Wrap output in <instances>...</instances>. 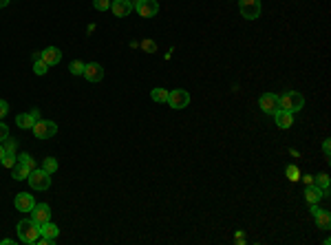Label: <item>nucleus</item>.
<instances>
[{
	"instance_id": "7ed1b4c3",
	"label": "nucleus",
	"mask_w": 331,
	"mask_h": 245,
	"mask_svg": "<svg viewBox=\"0 0 331 245\" xmlns=\"http://www.w3.org/2000/svg\"><path fill=\"white\" fill-rule=\"evenodd\" d=\"M27 181H29V186L34 188V190H49V188H51V175L42 168H35L29 173Z\"/></svg>"
},
{
	"instance_id": "dca6fc26",
	"label": "nucleus",
	"mask_w": 331,
	"mask_h": 245,
	"mask_svg": "<svg viewBox=\"0 0 331 245\" xmlns=\"http://www.w3.org/2000/svg\"><path fill=\"white\" fill-rule=\"evenodd\" d=\"M322 197H325V192H322L316 183H309V186L305 188V199H307L309 203H318Z\"/></svg>"
},
{
	"instance_id": "20e7f679",
	"label": "nucleus",
	"mask_w": 331,
	"mask_h": 245,
	"mask_svg": "<svg viewBox=\"0 0 331 245\" xmlns=\"http://www.w3.org/2000/svg\"><path fill=\"white\" fill-rule=\"evenodd\" d=\"M31 130H34V135L38 140H51L53 135L58 133V124L51 120H38Z\"/></svg>"
},
{
	"instance_id": "ddd939ff",
	"label": "nucleus",
	"mask_w": 331,
	"mask_h": 245,
	"mask_svg": "<svg viewBox=\"0 0 331 245\" xmlns=\"http://www.w3.org/2000/svg\"><path fill=\"white\" fill-rule=\"evenodd\" d=\"M110 9H113V14H115L117 18H126V16L135 9V5H133V0H113V2H110Z\"/></svg>"
},
{
	"instance_id": "9d476101",
	"label": "nucleus",
	"mask_w": 331,
	"mask_h": 245,
	"mask_svg": "<svg viewBox=\"0 0 331 245\" xmlns=\"http://www.w3.org/2000/svg\"><path fill=\"white\" fill-rule=\"evenodd\" d=\"M82 75L87 77L88 82H102L104 80V67L97 62H88V64H84V73H82Z\"/></svg>"
},
{
	"instance_id": "6ab92c4d",
	"label": "nucleus",
	"mask_w": 331,
	"mask_h": 245,
	"mask_svg": "<svg viewBox=\"0 0 331 245\" xmlns=\"http://www.w3.org/2000/svg\"><path fill=\"white\" fill-rule=\"evenodd\" d=\"M40 234H42V236H51V239H58L60 230H58V226H55V223L47 221V223H42V226H40Z\"/></svg>"
},
{
	"instance_id": "4468645a",
	"label": "nucleus",
	"mask_w": 331,
	"mask_h": 245,
	"mask_svg": "<svg viewBox=\"0 0 331 245\" xmlns=\"http://www.w3.org/2000/svg\"><path fill=\"white\" fill-rule=\"evenodd\" d=\"M40 58H42L49 67H53V64H58L60 60H62V51H60L58 47H47L44 51H40Z\"/></svg>"
},
{
	"instance_id": "a878e982",
	"label": "nucleus",
	"mask_w": 331,
	"mask_h": 245,
	"mask_svg": "<svg viewBox=\"0 0 331 245\" xmlns=\"http://www.w3.org/2000/svg\"><path fill=\"white\" fill-rule=\"evenodd\" d=\"M16 161H18V157H16V155H9V153H7L5 157L0 159V163H2L5 168H14V166H16Z\"/></svg>"
},
{
	"instance_id": "aec40b11",
	"label": "nucleus",
	"mask_w": 331,
	"mask_h": 245,
	"mask_svg": "<svg viewBox=\"0 0 331 245\" xmlns=\"http://www.w3.org/2000/svg\"><path fill=\"white\" fill-rule=\"evenodd\" d=\"M314 183H316L318 188H320L322 192H325V197H327V192H329V175H318V177H314Z\"/></svg>"
},
{
	"instance_id": "5701e85b",
	"label": "nucleus",
	"mask_w": 331,
	"mask_h": 245,
	"mask_svg": "<svg viewBox=\"0 0 331 245\" xmlns=\"http://www.w3.org/2000/svg\"><path fill=\"white\" fill-rule=\"evenodd\" d=\"M34 71H35V75H44V73L49 71V64L44 62L42 58H35L34 60Z\"/></svg>"
},
{
	"instance_id": "f704fd0d",
	"label": "nucleus",
	"mask_w": 331,
	"mask_h": 245,
	"mask_svg": "<svg viewBox=\"0 0 331 245\" xmlns=\"http://www.w3.org/2000/svg\"><path fill=\"white\" fill-rule=\"evenodd\" d=\"M31 115H34V120H35V122L40 120V111H38V108H35V111H31Z\"/></svg>"
},
{
	"instance_id": "6e6552de",
	"label": "nucleus",
	"mask_w": 331,
	"mask_h": 245,
	"mask_svg": "<svg viewBox=\"0 0 331 245\" xmlns=\"http://www.w3.org/2000/svg\"><path fill=\"white\" fill-rule=\"evenodd\" d=\"M259 106L265 115H274V113L279 111V95H274V93H263L261 100H259Z\"/></svg>"
},
{
	"instance_id": "0eeeda50",
	"label": "nucleus",
	"mask_w": 331,
	"mask_h": 245,
	"mask_svg": "<svg viewBox=\"0 0 331 245\" xmlns=\"http://www.w3.org/2000/svg\"><path fill=\"white\" fill-rule=\"evenodd\" d=\"M135 11L141 18H155L159 14V2L157 0H135Z\"/></svg>"
},
{
	"instance_id": "9b49d317",
	"label": "nucleus",
	"mask_w": 331,
	"mask_h": 245,
	"mask_svg": "<svg viewBox=\"0 0 331 245\" xmlns=\"http://www.w3.org/2000/svg\"><path fill=\"white\" fill-rule=\"evenodd\" d=\"M14 206L18 208V212H31V208L35 206V199L29 192H18L14 199Z\"/></svg>"
},
{
	"instance_id": "c85d7f7f",
	"label": "nucleus",
	"mask_w": 331,
	"mask_h": 245,
	"mask_svg": "<svg viewBox=\"0 0 331 245\" xmlns=\"http://www.w3.org/2000/svg\"><path fill=\"white\" fill-rule=\"evenodd\" d=\"M7 137H9V126L0 122V141H5Z\"/></svg>"
},
{
	"instance_id": "39448f33",
	"label": "nucleus",
	"mask_w": 331,
	"mask_h": 245,
	"mask_svg": "<svg viewBox=\"0 0 331 245\" xmlns=\"http://www.w3.org/2000/svg\"><path fill=\"white\" fill-rule=\"evenodd\" d=\"M168 106L170 108H174V111H181V108H186L188 104H190V93L183 91V88H174V91L168 93Z\"/></svg>"
},
{
	"instance_id": "72a5a7b5",
	"label": "nucleus",
	"mask_w": 331,
	"mask_h": 245,
	"mask_svg": "<svg viewBox=\"0 0 331 245\" xmlns=\"http://www.w3.org/2000/svg\"><path fill=\"white\" fill-rule=\"evenodd\" d=\"M302 181L309 186V183H314V177H312V175H305V177H302Z\"/></svg>"
},
{
	"instance_id": "e433bc0d",
	"label": "nucleus",
	"mask_w": 331,
	"mask_h": 245,
	"mask_svg": "<svg viewBox=\"0 0 331 245\" xmlns=\"http://www.w3.org/2000/svg\"><path fill=\"white\" fill-rule=\"evenodd\" d=\"M9 5V0H0V7H7Z\"/></svg>"
},
{
	"instance_id": "f03ea898",
	"label": "nucleus",
	"mask_w": 331,
	"mask_h": 245,
	"mask_svg": "<svg viewBox=\"0 0 331 245\" xmlns=\"http://www.w3.org/2000/svg\"><path fill=\"white\" fill-rule=\"evenodd\" d=\"M305 106V97L298 91H285L283 95H279V108L287 113H298Z\"/></svg>"
},
{
	"instance_id": "412c9836",
	"label": "nucleus",
	"mask_w": 331,
	"mask_h": 245,
	"mask_svg": "<svg viewBox=\"0 0 331 245\" xmlns=\"http://www.w3.org/2000/svg\"><path fill=\"white\" fill-rule=\"evenodd\" d=\"M42 170H47L49 175H53L55 170H58V159H55V157H47L42 161Z\"/></svg>"
},
{
	"instance_id": "473e14b6",
	"label": "nucleus",
	"mask_w": 331,
	"mask_h": 245,
	"mask_svg": "<svg viewBox=\"0 0 331 245\" xmlns=\"http://www.w3.org/2000/svg\"><path fill=\"white\" fill-rule=\"evenodd\" d=\"M322 150H325V157L329 159V155H331V141H329V140H325V144H322Z\"/></svg>"
},
{
	"instance_id": "f8f14e48",
	"label": "nucleus",
	"mask_w": 331,
	"mask_h": 245,
	"mask_svg": "<svg viewBox=\"0 0 331 245\" xmlns=\"http://www.w3.org/2000/svg\"><path fill=\"white\" fill-rule=\"evenodd\" d=\"M312 214H314V219H316V226L320 228V230H329V226H331L329 212L320 210V208H318V203H312Z\"/></svg>"
},
{
	"instance_id": "7c9ffc66",
	"label": "nucleus",
	"mask_w": 331,
	"mask_h": 245,
	"mask_svg": "<svg viewBox=\"0 0 331 245\" xmlns=\"http://www.w3.org/2000/svg\"><path fill=\"white\" fill-rule=\"evenodd\" d=\"M141 49H146V51L153 53V51H155V42H150V40H144V42H141Z\"/></svg>"
},
{
	"instance_id": "2f4dec72",
	"label": "nucleus",
	"mask_w": 331,
	"mask_h": 245,
	"mask_svg": "<svg viewBox=\"0 0 331 245\" xmlns=\"http://www.w3.org/2000/svg\"><path fill=\"white\" fill-rule=\"evenodd\" d=\"M287 175H289V179H292V181H296V179H298V170L294 168V166H289V168H287Z\"/></svg>"
},
{
	"instance_id": "bb28decb",
	"label": "nucleus",
	"mask_w": 331,
	"mask_h": 245,
	"mask_svg": "<svg viewBox=\"0 0 331 245\" xmlns=\"http://www.w3.org/2000/svg\"><path fill=\"white\" fill-rule=\"evenodd\" d=\"M93 7H95L97 11H106V9H110V0H93Z\"/></svg>"
},
{
	"instance_id": "f3484780",
	"label": "nucleus",
	"mask_w": 331,
	"mask_h": 245,
	"mask_svg": "<svg viewBox=\"0 0 331 245\" xmlns=\"http://www.w3.org/2000/svg\"><path fill=\"white\" fill-rule=\"evenodd\" d=\"M16 124H18V128H22V130H31L35 124V120H34L31 113H20V115L16 117Z\"/></svg>"
},
{
	"instance_id": "c9c22d12",
	"label": "nucleus",
	"mask_w": 331,
	"mask_h": 245,
	"mask_svg": "<svg viewBox=\"0 0 331 245\" xmlns=\"http://www.w3.org/2000/svg\"><path fill=\"white\" fill-rule=\"evenodd\" d=\"M5 155H7V153H5V146H2V141H0V159L5 157Z\"/></svg>"
},
{
	"instance_id": "cd10ccee",
	"label": "nucleus",
	"mask_w": 331,
	"mask_h": 245,
	"mask_svg": "<svg viewBox=\"0 0 331 245\" xmlns=\"http://www.w3.org/2000/svg\"><path fill=\"white\" fill-rule=\"evenodd\" d=\"M2 146H5V153L16 155V140H9V137H7V140L2 141Z\"/></svg>"
},
{
	"instance_id": "4be33fe9",
	"label": "nucleus",
	"mask_w": 331,
	"mask_h": 245,
	"mask_svg": "<svg viewBox=\"0 0 331 245\" xmlns=\"http://www.w3.org/2000/svg\"><path fill=\"white\" fill-rule=\"evenodd\" d=\"M168 93L170 91H166V88H153V93H150V97H153V102H166L168 100Z\"/></svg>"
},
{
	"instance_id": "2eb2a0df",
	"label": "nucleus",
	"mask_w": 331,
	"mask_h": 245,
	"mask_svg": "<svg viewBox=\"0 0 331 245\" xmlns=\"http://www.w3.org/2000/svg\"><path fill=\"white\" fill-rule=\"evenodd\" d=\"M274 120H276V126L279 128H283V130H287V128H292V124H294V113H287V111H276L274 113Z\"/></svg>"
},
{
	"instance_id": "f257e3e1",
	"label": "nucleus",
	"mask_w": 331,
	"mask_h": 245,
	"mask_svg": "<svg viewBox=\"0 0 331 245\" xmlns=\"http://www.w3.org/2000/svg\"><path fill=\"white\" fill-rule=\"evenodd\" d=\"M18 236H20V241L22 243H29V245H34V243H38V239H40V226L34 221V219H22V221H18Z\"/></svg>"
},
{
	"instance_id": "a211bd4d",
	"label": "nucleus",
	"mask_w": 331,
	"mask_h": 245,
	"mask_svg": "<svg viewBox=\"0 0 331 245\" xmlns=\"http://www.w3.org/2000/svg\"><path fill=\"white\" fill-rule=\"evenodd\" d=\"M29 173L31 170L24 166V163H20V161H16V166L11 168V177L16 179V181H24V179L29 177Z\"/></svg>"
},
{
	"instance_id": "423d86ee",
	"label": "nucleus",
	"mask_w": 331,
	"mask_h": 245,
	"mask_svg": "<svg viewBox=\"0 0 331 245\" xmlns=\"http://www.w3.org/2000/svg\"><path fill=\"white\" fill-rule=\"evenodd\" d=\"M239 11L243 18L256 20L261 16V0H239Z\"/></svg>"
},
{
	"instance_id": "b1692460",
	"label": "nucleus",
	"mask_w": 331,
	"mask_h": 245,
	"mask_svg": "<svg viewBox=\"0 0 331 245\" xmlns=\"http://www.w3.org/2000/svg\"><path fill=\"white\" fill-rule=\"evenodd\" d=\"M18 161L20 163H24L29 170H35V161H34V157H31L29 153H22V155H18Z\"/></svg>"
},
{
	"instance_id": "393cba45",
	"label": "nucleus",
	"mask_w": 331,
	"mask_h": 245,
	"mask_svg": "<svg viewBox=\"0 0 331 245\" xmlns=\"http://www.w3.org/2000/svg\"><path fill=\"white\" fill-rule=\"evenodd\" d=\"M69 71H71V75H82V73H84V62H80V60H73L71 67H69Z\"/></svg>"
},
{
	"instance_id": "1a4fd4ad",
	"label": "nucleus",
	"mask_w": 331,
	"mask_h": 245,
	"mask_svg": "<svg viewBox=\"0 0 331 245\" xmlns=\"http://www.w3.org/2000/svg\"><path fill=\"white\" fill-rule=\"evenodd\" d=\"M31 219H34L38 226L51 221V208H49V203H35V206L31 208Z\"/></svg>"
},
{
	"instance_id": "c756f323",
	"label": "nucleus",
	"mask_w": 331,
	"mask_h": 245,
	"mask_svg": "<svg viewBox=\"0 0 331 245\" xmlns=\"http://www.w3.org/2000/svg\"><path fill=\"white\" fill-rule=\"evenodd\" d=\"M7 113H9V104H7L5 100H0V120H2Z\"/></svg>"
}]
</instances>
